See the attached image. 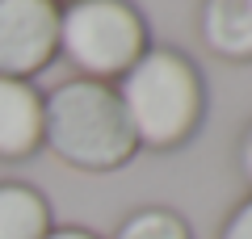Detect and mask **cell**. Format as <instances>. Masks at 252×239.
<instances>
[{
	"instance_id": "cell-1",
	"label": "cell",
	"mask_w": 252,
	"mask_h": 239,
	"mask_svg": "<svg viewBox=\"0 0 252 239\" xmlns=\"http://www.w3.org/2000/svg\"><path fill=\"white\" fill-rule=\"evenodd\" d=\"M114 89L143 151H181L202 130L206 80L198 63L177 46H147V55Z\"/></svg>"
},
{
	"instance_id": "cell-2",
	"label": "cell",
	"mask_w": 252,
	"mask_h": 239,
	"mask_svg": "<svg viewBox=\"0 0 252 239\" xmlns=\"http://www.w3.org/2000/svg\"><path fill=\"white\" fill-rule=\"evenodd\" d=\"M42 147L80 172H118L139 155L118 89L80 76L42 97Z\"/></svg>"
},
{
	"instance_id": "cell-3",
	"label": "cell",
	"mask_w": 252,
	"mask_h": 239,
	"mask_svg": "<svg viewBox=\"0 0 252 239\" xmlns=\"http://www.w3.org/2000/svg\"><path fill=\"white\" fill-rule=\"evenodd\" d=\"M152 46L147 17L130 0H72L59 9V55L80 80L118 84Z\"/></svg>"
},
{
	"instance_id": "cell-4",
	"label": "cell",
	"mask_w": 252,
	"mask_h": 239,
	"mask_svg": "<svg viewBox=\"0 0 252 239\" xmlns=\"http://www.w3.org/2000/svg\"><path fill=\"white\" fill-rule=\"evenodd\" d=\"M59 55L55 0H0V76L34 80Z\"/></svg>"
},
{
	"instance_id": "cell-5",
	"label": "cell",
	"mask_w": 252,
	"mask_h": 239,
	"mask_svg": "<svg viewBox=\"0 0 252 239\" xmlns=\"http://www.w3.org/2000/svg\"><path fill=\"white\" fill-rule=\"evenodd\" d=\"M42 147V92L0 76V159H30Z\"/></svg>"
},
{
	"instance_id": "cell-6",
	"label": "cell",
	"mask_w": 252,
	"mask_h": 239,
	"mask_svg": "<svg viewBox=\"0 0 252 239\" xmlns=\"http://www.w3.org/2000/svg\"><path fill=\"white\" fill-rule=\"evenodd\" d=\"M198 34L210 55L227 63H252V0H202Z\"/></svg>"
},
{
	"instance_id": "cell-7",
	"label": "cell",
	"mask_w": 252,
	"mask_h": 239,
	"mask_svg": "<svg viewBox=\"0 0 252 239\" xmlns=\"http://www.w3.org/2000/svg\"><path fill=\"white\" fill-rule=\"evenodd\" d=\"M51 227V202L34 185L0 180V239H46Z\"/></svg>"
},
{
	"instance_id": "cell-8",
	"label": "cell",
	"mask_w": 252,
	"mask_h": 239,
	"mask_svg": "<svg viewBox=\"0 0 252 239\" xmlns=\"http://www.w3.org/2000/svg\"><path fill=\"white\" fill-rule=\"evenodd\" d=\"M114 239H193L189 222L168 206H143L118 222Z\"/></svg>"
},
{
	"instance_id": "cell-9",
	"label": "cell",
	"mask_w": 252,
	"mask_h": 239,
	"mask_svg": "<svg viewBox=\"0 0 252 239\" xmlns=\"http://www.w3.org/2000/svg\"><path fill=\"white\" fill-rule=\"evenodd\" d=\"M219 239H252V193L231 206V214L219 227Z\"/></svg>"
},
{
	"instance_id": "cell-10",
	"label": "cell",
	"mask_w": 252,
	"mask_h": 239,
	"mask_svg": "<svg viewBox=\"0 0 252 239\" xmlns=\"http://www.w3.org/2000/svg\"><path fill=\"white\" fill-rule=\"evenodd\" d=\"M235 168H240V177L252 185V122L244 126L240 143H235Z\"/></svg>"
},
{
	"instance_id": "cell-11",
	"label": "cell",
	"mask_w": 252,
	"mask_h": 239,
	"mask_svg": "<svg viewBox=\"0 0 252 239\" xmlns=\"http://www.w3.org/2000/svg\"><path fill=\"white\" fill-rule=\"evenodd\" d=\"M46 239H101V235H93L89 227H51Z\"/></svg>"
},
{
	"instance_id": "cell-12",
	"label": "cell",
	"mask_w": 252,
	"mask_h": 239,
	"mask_svg": "<svg viewBox=\"0 0 252 239\" xmlns=\"http://www.w3.org/2000/svg\"><path fill=\"white\" fill-rule=\"evenodd\" d=\"M55 4H59V9H63V4H72V0H55Z\"/></svg>"
}]
</instances>
